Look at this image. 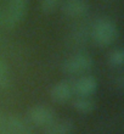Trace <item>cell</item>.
I'll list each match as a JSON object with an SVG mask.
<instances>
[{"instance_id": "6da1fadb", "label": "cell", "mask_w": 124, "mask_h": 134, "mask_svg": "<svg viewBox=\"0 0 124 134\" xmlns=\"http://www.w3.org/2000/svg\"><path fill=\"white\" fill-rule=\"evenodd\" d=\"M90 37L99 46H108L113 44L119 37L117 25L110 18H99L90 28Z\"/></svg>"}, {"instance_id": "7a4b0ae2", "label": "cell", "mask_w": 124, "mask_h": 134, "mask_svg": "<svg viewBox=\"0 0 124 134\" xmlns=\"http://www.w3.org/2000/svg\"><path fill=\"white\" fill-rule=\"evenodd\" d=\"M92 57L86 53H75L62 62V72L69 76H82L92 68Z\"/></svg>"}, {"instance_id": "3957f363", "label": "cell", "mask_w": 124, "mask_h": 134, "mask_svg": "<svg viewBox=\"0 0 124 134\" xmlns=\"http://www.w3.org/2000/svg\"><path fill=\"white\" fill-rule=\"evenodd\" d=\"M28 9V0H7L4 9V28L12 29L25 18Z\"/></svg>"}, {"instance_id": "277c9868", "label": "cell", "mask_w": 124, "mask_h": 134, "mask_svg": "<svg viewBox=\"0 0 124 134\" xmlns=\"http://www.w3.org/2000/svg\"><path fill=\"white\" fill-rule=\"evenodd\" d=\"M27 118L31 124L40 128H46L56 120L52 109H50L46 105H42V104L32 106L27 112Z\"/></svg>"}, {"instance_id": "5b68a950", "label": "cell", "mask_w": 124, "mask_h": 134, "mask_svg": "<svg viewBox=\"0 0 124 134\" xmlns=\"http://www.w3.org/2000/svg\"><path fill=\"white\" fill-rule=\"evenodd\" d=\"M61 10L69 18L84 17L90 10V4L88 0H63Z\"/></svg>"}, {"instance_id": "8992f818", "label": "cell", "mask_w": 124, "mask_h": 134, "mask_svg": "<svg viewBox=\"0 0 124 134\" xmlns=\"http://www.w3.org/2000/svg\"><path fill=\"white\" fill-rule=\"evenodd\" d=\"M74 92L69 81H60L55 83L50 89V98L56 104H66L72 99Z\"/></svg>"}, {"instance_id": "52a82bcc", "label": "cell", "mask_w": 124, "mask_h": 134, "mask_svg": "<svg viewBox=\"0 0 124 134\" xmlns=\"http://www.w3.org/2000/svg\"><path fill=\"white\" fill-rule=\"evenodd\" d=\"M73 92L78 96H91L97 89V79L90 74H82L73 83Z\"/></svg>"}, {"instance_id": "ba28073f", "label": "cell", "mask_w": 124, "mask_h": 134, "mask_svg": "<svg viewBox=\"0 0 124 134\" xmlns=\"http://www.w3.org/2000/svg\"><path fill=\"white\" fill-rule=\"evenodd\" d=\"M6 126L10 134H34L28 121L16 115L6 116Z\"/></svg>"}, {"instance_id": "9c48e42d", "label": "cell", "mask_w": 124, "mask_h": 134, "mask_svg": "<svg viewBox=\"0 0 124 134\" xmlns=\"http://www.w3.org/2000/svg\"><path fill=\"white\" fill-rule=\"evenodd\" d=\"M74 123L71 120H55L45 128L44 134H73Z\"/></svg>"}, {"instance_id": "30bf717a", "label": "cell", "mask_w": 124, "mask_h": 134, "mask_svg": "<svg viewBox=\"0 0 124 134\" xmlns=\"http://www.w3.org/2000/svg\"><path fill=\"white\" fill-rule=\"evenodd\" d=\"M73 109L77 111L78 113L82 115H88L91 113L96 107L95 101L90 98V96H77L73 100Z\"/></svg>"}, {"instance_id": "8fae6325", "label": "cell", "mask_w": 124, "mask_h": 134, "mask_svg": "<svg viewBox=\"0 0 124 134\" xmlns=\"http://www.w3.org/2000/svg\"><path fill=\"white\" fill-rule=\"evenodd\" d=\"M11 72L4 59L0 57V90H5L11 87Z\"/></svg>"}, {"instance_id": "7c38bea8", "label": "cell", "mask_w": 124, "mask_h": 134, "mask_svg": "<svg viewBox=\"0 0 124 134\" xmlns=\"http://www.w3.org/2000/svg\"><path fill=\"white\" fill-rule=\"evenodd\" d=\"M108 64L113 68H121L124 65V50L122 48H114L108 55Z\"/></svg>"}, {"instance_id": "4fadbf2b", "label": "cell", "mask_w": 124, "mask_h": 134, "mask_svg": "<svg viewBox=\"0 0 124 134\" xmlns=\"http://www.w3.org/2000/svg\"><path fill=\"white\" fill-rule=\"evenodd\" d=\"M90 35V29L80 27V28L74 29L71 34V42L74 45H79V44H84L86 43V39Z\"/></svg>"}, {"instance_id": "5bb4252c", "label": "cell", "mask_w": 124, "mask_h": 134, "mask_svg": "<svg viewBox=\"0 0 124 134\" xmlns=\"http://www.w3.org/2000/svg\"><path fill=\"white\" fill-rule=\"evenodd\" d=\"M62 0H40V9L44 14H51L56 10Z\"/></svg>"}, {"instance_id": "9a60e30c", "label": "cell", "mask_w": 124, "mask_h": 134, "mask_svg": "<svg viewBox=\"0 0 124 134\" xmlns=\"http://www.w3.org/2000/svg\"><path fill=\"white\" fill-rule=\"evenodd\" d=\"M116 87H117L119 90H122L124 87V77L123 76H118L117 79H116Z\"/></svg>"}, {"instance_id": "2e32d148", "label": "cell", "mask_w": 124, "mask_h": 134, "mask_svg": "<svg viewBox=\"0 0 124 134\" xmlns=\"http://www.w3.org/2000/svg\"><path fill=\"white\" fill-rule=\"evenodd\" d=\"M0 27H4V9L0 6Z\"/></svg>"}]
</instances>
